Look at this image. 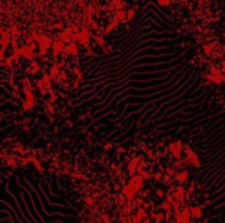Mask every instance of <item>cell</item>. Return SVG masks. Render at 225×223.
Instances as JSON below:
<instances>
[{
	"mask_svg": "<svg viewBox=\"0 0 225 223\" xmlns=\"http://www.w3.org/2000/svg\"><path fill=\"white\" fill-rule=\"evenodd\" d=\"M119 33L106 53L83 63L68 118L95 131L134 126L188 137L213 116L217 101L196 66L194 42L169 11L146 0Z\"/></svg>",
	"mask_w": 225,
	"mask_h": 223,
	"instance_id": "cell-1",
	"label": "cell"
},
{
	"mask_svg": "<svg viewBox=\"0 0 225 223\" xmlns=\"http://www.w3.org/2000/svg\"><path fill=\"white\" fill-rule=\"evenodd\" d=\"M217 3V9H218V14H220V32H221V36L225 39V0H216Z\"/></svg>",
	"mask_w": 225,
	"mask_h": 223,
	"instance_id": "cell-2",
	"label": "cell"
},
{
	"mask_svg": "<svg viewBox=\"0 0 225 223\" xmlns=\"http://www.w3.org/2000/svg\"><path fill=\"white\" fill-rule=\"evenodd\" d=\"M137 190L133 188V185L132 184H129V185H125L123 188V194L126 197V199L128 201H134L136 199V194H137Z\"/></svg>",
	"mask_w": 225,
	"mask_h": 223,
	"instance_id": "cell-3",
	"label": "cell"
},
{
	"mask_svg": "<svg viewBox=\"0 0 225 223\" xmlns=\"http://www.w3.org/2000/svg\"><path fill=\"white\" fill-rule=\"evenodd\" d=\"M173 197H174V199L178 201V202H183V198H184V188L183 186H179V188L175 190L174 194H173Z\"/></svg>",
	"mask_w": 225,
	"mask_h": 223,
	"instance_id": "cell-4",
	"label": "cell"
},
{
	"mask_svg": "<svg viewBox=\"0 0 225 223\" xmlns=\"http://www.w3.org/2000/svg\"><path fill=\"white\" fill-rule=\"evenodd\" d=\"M130 184H132V185H133V188L136 189L137 192H138V190H140V189H142V177H140V176H137V177H133L132 178V181H130Z\"/></svg>",
	"mask_w": 225,
	"mask_h": 223,
	"instance_id": "cell-5",
	"label": "cell"
},
{
	"mask_svg": "<svg viewBox=\"0 0 225 223\" xmlns=\"http://www.w3.org/2000/svg\"><path fill=\"white\" fill-rule=\"evenodd\" d=\"M191 216L195 219H200L203 216V211H201L200 206H192L191 207Z\"/></svg>",
	"mask_w": 225,
	"mask_h": 223,
	"instance_id": "cell-6",
	"label": "cell"
},
{
	"mask_svg": "<svg viewBox=\"0 0 225 223\" xmlns=\"http://www.w3.org/2000/svg\"><path fill=\"white\" fill-rule=\"evenodd\" d=\"M136 215L138 216V218H141V219H145L147 216V214H146V211H145V207H138L137 209V211H136Z\"/></svg>",
	"mask_w": 225,
	"mask_h": 223,
	"instance_id": "cell-7",
	"label": "cell"
},
{
	"mask_svg": "<svg viewBox=\"0 0 225 223\" xmlns=\"http://www.w3.org/2000/svg\"><path fill=\"white\" fill-rule=\"evenodd\" d=\"M161 207H162V210H165V211H169V210H173V203H171L169 199H166V201L162 202Z\"/></svg>",
	"mask_w": 225,
	"mask_h": 223,
	"instance_id": "cell-8",
	"label": "cell"
},
{
	"mask_svg": "<svg viewBox=\"0 0 225 223\" xmlns=\"http://www.w3.org/2000/svg\"><path fill=\"white\" fill-rule=\"evenodd\" d=\"M177 178H178V180H179L181 182H186V181H187V178H188V173H187V172H182V173H181L179 176H178Z\"/></svg>",
	"mask_w": 225,
	"mask_h": 223,
	"instance_id": "cell-9",
	"label": "cell"
},
{
	"mask_svg": "<svg viewBox=\"0 0 225 223\" xmlns=\"http://www.w3.org/2000/svg\"><path fill=\"white\" fill-rule=\"evenodd\" d=\"M134 203H136V206H141V205H143V199L141 198V197H138V198H136L133 201Z\"/></svg>",
	"mask_w": 225,
	"mask_h": 223,
	"instance_id": "cell-10",
	"label": "cell"
},
{
	"mask_svg": "<svg viewBox=\"0 0 225 223\" xmlns=\"http://www.w3.org/2000/svg\"><path fill=\"white\" fill-rule=\"evenodd\" d=\"M132 223H142V219H141V218H138L137 215H134L133 219H132Z\"/></svg>",
	"mask_w": 225,
	"mask_h": 223,
	"instance_id": "cell-11",
	"label": "cell"
},
{
	"mask_svg": "<svg viewBox=\"0 0 225 223\" xmlns=\"http://www.w3.org/2000/svg\"><path fill=\"white\" fill-rule=\"evenodd\" d=\"M84 202L87 203L88 206H92V205H94V201H92L91 198H86V199H84Z\"/></svg>",
	"mask_w": 225,
	"mask_h": 223,
	"instance_id": "cell-12",
	"label": "cell"
},
{
	"mask_svg": "<svg viewBox=\"0 0 225 223\" xmlns=\"http://www.w3.org/2000/svg\"><path fill=\"white\" fill-rule=\"evenodd\" d=\"M142 223H150V218H149V216H146V218L142 220Z\"/></svg>",
	"mask_w": 225,
	"mask_h": 223,
	"instance_id": "cell-13",
	"label": "cell"
},
{
	"mask_svg": "<svg viewBox=\"0 0 225 223\" xmlns=\"http://www.w3.org/2000/svg\"><path fill=\"white\" fill-rule=\"evenodd\" d=\"M157 194H158V197H163V192H162V190H157Z\"/></svg>",
	"mask_w": 225,
	"mask_h": 223,
	"instance_id": "cell-14",
	"label": "cell"
},
{
	"mask_svg": "<svg viewBox=\"0 0 225 223\" xmlns=\"http://www.w3.org/2000/svg\"><path fill=\"white\" fill-rule=\"evenodd\" d=\"M204 223H207V222H204Z\"/></svg>",
	"mask_w": 225,
	"mask_h": 223,
	"instance_id": "cell-15",
	"label": "cell"
}]
</instances>
